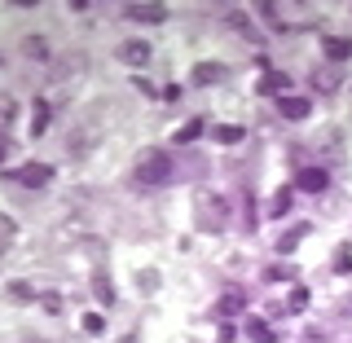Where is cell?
I'll return each mask as SVG.
<instances>
[{"mask_svg": "<svg viewBox=\"0 0 352 343\" xmlns=\"http://www.w3.org/2000/svg\"><path fill=\"white\" fill-rule=\"evenodd\" d=\"M22 49H27L31 58H49V44H44V40H36V36H31V40H22Z\"/></svg>", "mask_w": 352, "mask_h": 343, "instance_id": "obj_25", "label": "cell"}, {"mask_svg": "<svg viewBox=\"0 0 352 343\" xmlns=\"http://www.w3.org/2000/svg\"><path fill=\"white\" fill-rule=\"evenodd\" d=\"M14 115V102H9V97H0V119H9Z\"/></svg>", "mask_w": 352, "mask_h": 343, "instance_id": "obj_32", "label": "cell"}, {"mask_svg": "<svg viewBox=\"0 0 352 343\" xmlns=\"http://www.w3.org/2000/svg\"><path fill=\"white\" fill-rule=\"evenodd\" d=\"M128 18L132 22H163L168 9H163V5H128Z\"/></svg>", "mask_w": 352, "mask_h": 343, "instance_id": "obj_10", "label": "cell"}, {"mask_svg": "<svg viewBox=\"0 0 352 343\" xmlns=\"http://www.w3.org/2000/svg\"><path fill=\"white\" fill-rule=\"evenodd\" d=\"M14 234H18V225H14L9 216H0V251H5L9 242H14Z\"/></svg>", "mask_w": 352, "mask_h": 343, "instance_id": "obj_23", "label": "cell"}, {"mask_svg": "<svg viewBox=\"0 0 352 343\" xmlns=\"http://www.w3.org/2000/svg\"><path fill=\"white\" fill-rule=\"evenodd\" d=\"M326 168L322 163H308V168H300V176H295V185H300V190H308V194H322L326 190Z\"/></svg>", "mask_w": 352, "mask_h": 343, "instance_id": "obj_5", "label": "cell"}, {"mask_svg": "<svg viewBox=\"0 0 352 343\" xmlns=\"http://www.w3.org/2000/svg\"><path fill=\"white\" fill-rule=\"evenodd\" d=\"M119 62L146 66V62H150V44H146V40H124V44H119Z\"/></svg>", "mask_w": 352, "mask_h": 343, "instance_id": "obj_7", "label": "cell"}, {"mask_svg": "<svg viewBox=\"0 0 352 343\" xmlns=\"http://www.w3.org/2000/svg\"><path fill=\"white\" fill-rule=\"evenodd\" d=\"M295 247H300V234H286V238H278V251H282V256H291Z\"/></svg>", "mask_w": 352, "mask_h": 343, "instance_id": "obj_27", "label": "cell"}, {"mask_svg": "<svg viewBox=\"0 0 352 343\" xmlns=\"http://www.w3.org/2000/svg\"><path fill=\"white\" fill-rule=\"evenodd\" d=\"M198 132H203V119H190V124H185L181 132H172V137L181 141V146H190V141H198Z\"/></svg>", "mask_w": 352, "mask_h": 343, "instance_id": "obj_20", "label": "cell"}, {"mask_svg": "<svg viewBox=\"0 0 352 343\" xmlns=\"http://www.w3.org/2000/svg\"><path fill=\"white\" fill-rule=\"evenodd\" d=\"M93 295H97L102 304H115V286H110V278H102V273H97V278H93Z\"/></svg>", "mask_w": 352, "mask_h": 343, "instance_id": "obj_18", "label": "cell"}, {"mask_svg": "<svg viewBox=\"0 0 352 343\" xmlns=\"http://www.w3.org/2000/svg\"><path fill=\"white\" fill-rule=\"evenodd\" d=\"M278 115H282V119H295V124H300V119L313 115V102H308V97H278Z\"/></svg>", "mask_w": 352, "mask_h": 343, "instance_id": "obj_6", "label": "cell"}, {"mask_svg": "<svg viewBox=\"0 0 352 343\" xmlns=\"http://www.w3.org/2000/svg\"><path fill=\"white\" fill-rule=\"evenodd\" d=\"M322 53H326V62H335V66H344L352 58V40H339V36H326L322 40Z\"/></svg>", "mask_w": 352, "mask_h": 343, "instance_id": "obj_8", "label": "cell"}, {"mask_svg": "<svg viewBox=\"0 0 352 343\" xmlns=\"http://www.w3.org/2000/svg\"><path fill=\"white\" fill-rule=\"evenodd\" d=\"M163 102H181V84H168V88H163Z\"/></svg>", "mask_w": 352, "mask_h": 343, "instance_id": "obj_30", "label": "cell"}, {"mask_svg": "<svg viewBox=\"0 0 352 343\" xmlns=\"http://www.w3.org/2000/svg\"><path fill=\"white\" fill-rule=\"evenodd\" d=\"M137 286H141L146 295H154V291H159V273H154V269H141V273H137Z\"/></svg>", "mask_w": 352, "mask_h": 343, "instance_id": "obj_22", "label": "cell"}, {"mask_svg": "<svg viewBox=\"0 0 352 343\" xmlns=\"http://www.w3.org/2000/svg\"><path fill=\"white\" fill-rule=\"evenodd\" d=\"M291 198H295V190H286V185H282V190L273 194V207H269V216H286V212H291Z\"/></svg>", "mask_w": 352, "mask_h": 343, "instance_id": "obj_16", "label": "cell"}, {"mask_svg": "<svg viewBox=\"0 0 352 343\" xmlns=\"http://www.w3.org/2000/svg\"><path fill=\"white\" fill-rule=\"evenodd\" d=\"M313 146H317V154H326V159H339V132L335 128H322L313 137Z\"/></svg>", "mask_w": 352, "mask_h": 343, "instance_id": "obj_9", "label": "cell"}, {"mask_svg": "<svg viewBox=\"0 0 352 343\" xmlns=\"http://www.w3.org/2000/svg\"><path fill=\"white\" fill-rule=\"evenodd\" d=\"M75 75H84V53H75V58H62L53 66V80H75Z\"/></svg>", "mask_w": 352, "mask_h": 343, "instance_id": "obj_11", "label": "cell"}, {"mask_svg": "<svg viewBox=\"0 0 352 343\" xmlns=\"http://www.w3.org/2000/svg\"><path fill=\"white\" fill-rule=\"evenodd\" d=\"M132 176H137L141 185H150V190H159V185H168L172 181V159H168V150H141L137 154V163H132Z\"/></svg>", "mask_w": 352, "mask_h": 343, "instance_id": "obj_1", "label": "cell"}, {"mask_svg": "<svg viewBox=\"0 0 352 343\" xmlns=\"http://www.w3.org/2000/svg\"><path fill=\"white\" fill-rule=\"evenodd\" d=\"M124 343H137V339H124Z\"/></svg>", "mask_w": 352, "mask_h": 343, "instance_id": "obj_35", "label": "cell"}, {"mask_svg": "<svg viewBox=\"0 0 352 343\" xmlns=\"http://www.w3.org/2000/svg\"><path fill=\"white\" fill-rule=\"evenodd\" d=\"M247 335H251V339H256V343H273V330H269V326H264V322H260V317H247Z\"/></svg>", "mask_w": 352, "mask_h": 343, "instance_id": "obj_17", "label": "cell"}, {"mask_svg": "<svg viewBox=\"0 0 352 343\" xmlns=\"http://www.w3.org/2000/svg\"><path fill=\"white\" fill-rule=\"evenodd\" d=\"M198 225H212V229H220L225 225V198L220 194H198Z\"/></svg>", "mask_w": 352, "mask_h": 343, "instance_id": "obj_2", "label": "cell"}, {"mask_svg": "<svg viewBox=\"0 0 352 343\" xmlns=\"http://www.w3.org/2000/svg\"><path fill=\"white\" fill-rule=\"evenodd\" d=\"M0 163H5V141H0Z\"/></svg>", "mask_w": 352, "mask_h": 343, "instance_id": "obj_33", "label": "cell"}, {"mask_svg": "<svg viewBox=\"0 0 352 343\" xmlns=\"http://www.w3.org/2000/svg\"><path fill=\"white\" fill-rule=\"evenodd\" d=\"M286 84H291V80H286V75H278V71H269V75H264V80H260V93H282Z\"/></svg>", "mask_w": 352, "mask_h": 343, "instance_id": "obj_21", "label": "cell"}, {"mask_svg": "<svg viewBox=\"0 0 352 343\" xmlns=\"http://www.w3.org/2000/svg\"><path fill=\"white\" fill-rule=\"evenodd\" d=\"M339 84H344V66H335V62H322V66L313 71V93H317V97H330Z\"/></svg>", "mask_w": 352, "mask_h": 343, "instance_id": "obj_3", "label": "cell"}, {"mask_svg": "<svg viewBox=\"0 0 352 343\" xmlns=\"http://www.w3.org/2000/svg\"><path fill=\"white\" fill-rule=\"evenodd\" d=\"M84 330H88V335H102V330H106V317L102 313H84Z\"/></svg>", "mask_w": 352, "mask_h": 343, "instance_id": "obj_24", "label": "cell"}, {"mask_svg": "<svg viewBox=\"0 0 352 343\" xmlns=\"http://www.w3.org/2000/svg\"><path fill=\"white\" fill-rule=\"evenodd\" d=\"M216 80H225V66L220 62H198L194 66V84H216Z\"/></svg>", "mask_w": 352, "mask_h": 343, "instance_id": "obj_12", "label": "cell"}, {"mask_svg": "<svg viewBox=\"0 0 352 343\" xmlns=\"http://www.w3.org/2000/svg\"><path fill=\"white\" fill-rule=\"evenodd\" d=\"M40 304H44V313H62V295H40Z\"/></svg>", "mask_w": 352, "mask_h": 343, "instance_id": "obj_26", "label": "cell"}, {"mask_svg": "<svg viewBox=\"0 0 352 343\" xmlns=\"http://www.w3.org/2000/svg\"><path fill=\"white\" fill-rule=\"evenodd\" d=\"M344 313H352V300H348V308H344Z\"/></svg>", "mask_w": 352, "mask_h": 343, "instance_id": "obj_34", "label": "cell"}, {"mask_svg": "<svg viewBox=\"0 0 352 343\" xmlns=\"http://www.w3.org/2000/svg\"><path fill=\"white\" fill-rule=\"evenodd\" d=\"M304 304H308V291H291V308H295V313H300Z\"/></svg>", "mask_w": 352, "mask_h": 343, "instance_id": "obj_29", "label": "cell"}, {"mask_svg": "<svg viewBox=\"0 0 352 343\" xmlns=\"http://www.w3.org/2000/svg\"><path fill=\"white\" fill-rule=\"evenodd\" d=\"M44 128H49V102H44V97H36V110H31V132H36V137H44Z\"/></svg>", "mask_w": 352, "mask_h": 343, "instance_id": "obj_14", "label": "cell"}, {"mask_svg": "<svg viewBox=\"0 0 352 343\" xmlns=\"http://www.w3.org/2000/svg\"><path fill=\"white\" fill-rule=\"evenodd\" d=\"M330 269H335L339 278H348V273H352V242H339V247H335V260H330Z\"/></svg>", "mask_w": 352, "mask_h": 343, "instance_id": "obj_13", "label": "cell"}, {"mask_svg": "<svg viewBox=\"0 0 352 343\" xmlns=\"http://www.w3.org/2000/svg\"><path fill=\"white\" fill-rule=\"evenodd\" d=\"M216 313H220V317H234V313H242V295H238V291H229L225 300L216 304Z\"/></svg>", "mask_w": 352, "mask_h": 343, "instance_id": "obj_19", "label": "cell"}, {"mask_svg": "<svg viewBox=\"0 0 352 343\" xmlns=\"http://www.w3.org/2000/svg\"><path fill=\"white\" fill-rule=\"evenodd\" d=\"M9 295H18V300H36V295H31V286H27V282H14V286H9Z\"/></svg>", "mask_w": 352, "mask_h": 343, "instance_id": "obj_28", "label": "cell"}, {"mask_svg": "<svg viewBox=\"0 0 352 343\" xmlns=\"http://www.w3.org/2000/svg\"><path fill=\"white\" fill-rule=\"evenodd\" d=\"M14 176L18 185H31V190H36V185H49L53 181V168L49 163H27V168H18V172H9Z\"/></svg>", "mask_w": 352, "mask_h": 343, "instance_id": "obj_4", "label": "cell"}, {"mask_svg": "<svg viewBox=\"0 0 352 343\" xmlns=\"http://www.w3.org/2000/svg\"><path fill=\"white\" fill-rule=\"evenodd\" d=\"M212 137L220 141V146H238V141H242V128H238V124H220Z\"/></svg>", "mask_w": 352, "mask_h": 343, "instance_id": "obj_15", "label": "cell"}, {"mask_svg": "<svg viewBox=\"0 0 352 343\" xmlns=\"http://www.w3.org/2000/svg\"><path fill=\"white\" fill-rule=\"evenodd\" d=\"M137 88H141V97H154V93H159V88H154L150 80H141V75H137Z\"/></svg>", "mask_w": 352, "mask_h": 343, "instance_id": "obj_31", "label": "cell"}]
</instances>
